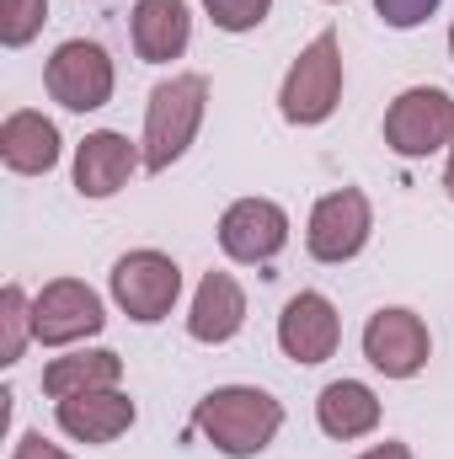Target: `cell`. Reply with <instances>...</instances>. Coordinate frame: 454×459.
Segmentation results:
<instances>
[{"label":"cell","mask_w":454,"mask_h":459,"mask_svg":"<svg viewBox=\"0 0 454 459\" xmlns=\"http://www.w3.org/2000/svg\"><path fill=\"white\" fill-rule=\"evenodd\" d=\"M193 428L230 459H257L284 428V406L257 385H220L193 406Z\"/></svg>","instance_id":"1"},{"label":"cell","mask_w":454,"mask_h":459,"mask_svg":"<svg viewBox=\"0 0 454 459\" xmlns=\"http://www.w3.org/2000/svg\"><path fill=\"white\" fill-rule=\"evenodd\" d=\"M209 108V75L188 70V75H171L150 91V108H144V171H166L171 160L188 155V144L198 139V123Z\"/></svg>","instance_id":"2"},{"label":"cell","mask_w":454,"mask_h":459,"mask_svg":"<svg viewBox=\"0 0 454 459\" xmlns=\"http://www.w3.org/2000/svg\"><path fill=\"white\" fill-rule=\"evenodd\" d=\"M337 102H342V43H337V32L327 27L289 65L284 91H278V113L289 123H300V128H316V123H327L337 113Z\"/></svg>","instance_id":"3"},{"label":"cell","mask_w":454,"mask_h":459,"mask_svg":"<svg viewBox=\"0 0 454 459\" xmlns=\"http://www.w3.org/2000/svg\"><path fill=\"white\" fill-rule=\"evenodd\" d=\"M113 81H118L113 59H108V48L92 43V38L59 43L54 59L43 65V86H48V97H54L65 113H97V108H108V102H113Z\"/></svg>","instance_id":"4"},{"label":"cell","mask_w":454,"mask_h":459,"mask_svg":"<svg viewBox=\"0 0 454 459\" xmlns=\"http://www.w3.org/2000/svg\"><path fill=\"white\" fill-rule=\"evenodd\" d=\"M108 283H113V299L128 321L155 326V321L171 316V305H177V294H182V267H177L166 251H150V246H144V251L118 256Z\"/></svg>","instance_id":"5"},{"label":"cell","mask_w":454,"mask_h":459,"mask_svg":"<svg viewBox=\"0 0 454 459\" xmlns=\"http://www.w3.org/2000/svg\"><path fill=\"white\" fill-rule=\"evenodd\" d=\"M385 144L401 160H423L454 144V97L444 86H412L385 113Z\"/></svg>","instance_id":"6"},{"label":"cell","mask_w":454,"mask_h":459,"mask_svg":"<svg viewBox=\"0 0 454 459\" xmlns=\"http://www.w3.org/2000/svg\"><path fill=\"white\" fill-rule=\"evenodd\" d=\"M102 326H108V310L97 289H86L81 278H54L32 299V342L43 347H70L81 337H97Z\"/></svg>","instance_id":"7"},{"label":"cell","mask_w":454,"mask_h":459,"mask_svg":"<svg viewBox=\"0 0 454 459\" xmlns=\"http://www.w3.org/2000/svg\"><path fill=\"white\" fill-rule=\"evenodd\" d=\"M428 326H423V316L417 310H406V305H385V310H374L369 316V326H363V358L385 374V379H412V374H423L428 368Z\"/></svg>","instance_id":"8"},{"label":"cell","mask_w":454,"mask_h":459,"mask_svg":"<svg viewBox=\"0 0 454 459\" xmlns=\"http://www.w3.org/2000/svg\"><path fill=\"white\" fill-rule=\"evenodd\" d=\"M369 230H374V209L358 187H337L327 193L316 209H310V230H305V246L316 262H353L363 246H369Z\"/></svg>","instance_id":"9"},{"label":"cell","mask_w":454,"mask_h":459,"mask_svg":"<svg viewBox=\"0 0 454 459\" xmlns=\"http://www.w3.org/2000/svg\"><path fill=\"white\" fill-rule=\"evenodd\" d=\"M284 246H289V214L273 198H235L220 214V251L230 262L267 267Z\"/></svg>","instance_id":"10"},{"label":"cell","mask_w":454,"mask_h":459,"mask_svg":"<svg viewBox=\"0 0 454 459\" xmlns=\"http://www.w3.org/2000/svg\"><path fill=\"white\" fill-rule=\"evenodd\" d=\"M342 342V316L337 305L316 289H300L284 316H278V347L294 358V363H327Z\"/></svg>","instance_id":"11"},{"label":"cell","mask_w":454,"mask_h":459,"mask_svg":"<svg viewBox=\"0 0 454 459\" xmlns=\"http://www.w3.org/2000/svg\"><path fill=\"white\" fill-rule=\"evenodd\" d=\"M144 166V150H134L128 134H113V128H97L81 139L75 150V193L81 198H113L128 187V177Z\"/></svg>","instance_id":"12"},{"label":"cell","mask_w":454,"mask_h":459,"mask_svg":"<svg viewBox=\"0 0 454 459\" xmlns=\"http://www.w3.org/2000/svg\"><path fill=\"white\" fill-rule=\"evenodd\" d=\"M54 422L75 444H113L134 428V401L123 390H86V395L54 401Z\"/></svg>","instance_id":"13"},{"label":"cell","mask_w":454,"mask_h":459,"mask_svg":"<svg viewBox=\"0 0 454 459\" xmlns=\"http://www.w3.org/2000/svg\"><path fill=\"white\" fill-rule=\"evenodd\" d=\"M128 32H134V54H139L144 65H171V59H182V54H188V38H193L188 0H134Z\"/></svg>","instance_id":"14"},{"label":"cell","mask_w":454,"mask_h":459,"mask_svg":"<svg viewBox=\"0 0 454 459\" xmlns=\"http://www.w3.org/2000/svg\"><path fill=\"white\" fill-rule=\"evenodd\" d=\"M240 326H246V289L230 273H204V283L193 294V310H188V337L220 347Z\"/></svg>","instance_id":"15"},{"label":"cell","mask_w":454,"mask_h":459,"mask_svg":"<svg viewBox=\"0 0 454 459\" xmlns=\"http://www.w3.org/2000/svg\"><path fill=\"white\" fill-rule=\"evenodd\" d=\"M0 160L16 177H48L59 166V128L32 108L11 113L0 123Z\"/></svg>","instance_id":"16"},{"label":"cell","mask_w":454,"mask_h":459,"mask_svg":"<svg viewBox=\"0 0 454 459\" xmlns=\"http://www.w3.org/2000/svg\"><path fill=\"white\" fill-rule=\"evenodd\" d=\"M316 422H321L327 438L353 444V438H363V433L380 428V401H374V390L358 385V379H332V385L316 395Z\"/></svg>","instance_id":"17"},{"label":"cell","mask_w":454,"mask_h":459,"mask_svg":"<svg viewBox=\"0 0 454 459\" xmlns=\"http://www.w3.org/2000/svg\"><path fill=\"white\" fill-rule=\"evenodd\" d=\"M118 379H123V358L113 347H92V352L54 358L43 368V395L70 401V395H86V390H118Z\"/></svg>","instance_id":"18"},{"label":"cell","mask_w":454,"mask_h":459,"mask_svg":"<svg viewBox=\"0 0 454 459\" xmlns=\"http://www.w3.org/2000/svg\"><path fill=\"white\" fill-rule=\"evenodd\" d=\"M27 342H32V299L22 294V283H5V294H0V363H22Z\"/></svg>","instance_id":"19"},{"label":"cell","mask_w":454,"mask_h":459,"mask_svg":"<svg viewBox=\"0 0 454 459\" xmlns=\"http://www.w3.org/2000/svg\"><path fill=\"white\" fill-rule=\"evenodd\" d=\"M48 22V0H0V43L27 48Z\"/></svg>","instance_id":"20"},{"label":"cell","mask_w":454,"mask_h":459,"mask_svg":"<svg viewBox=\"0 0 454 459\" xmlns=\"http://www.w3.org/2000/svg\"><path fill=\"white\" fill-rule=\"evenodd\" d=\"M204 11L214 16V27H220V32H251V27H262V22H267L273 0H204Z\"/></svg>","instance_id":"21"},{"label":"cell","mask_w":454,"mask_h":459,"mask_svg":"<svg viewBox=\"0 0 454 459\" xmlns=\"http://www.w3.org/2000/svg\"><path fill=\"white\" fill-rule=\"evenodd\" d=\"M439 5H444V0H374V11H380L385 27H417V22H428Z\"/></svg>","instance_id":"22"},{"label":"cell","mask_w":454,"mask_h":459,"mask_svg":"<svg viewBox=\"0 0 454 459\" xmlns=\"http://www.w3.org/2000/svg\"><path fill=\"white\" fill-rule=\"evenodd\" d=\"M11 459H70L59 444H48L43 433H22L16 438V449H11Z\"/></svg>","instance_id":"23"},{"label":"cell","mask_w":454,"mask_h":459,"mask_svg":"<svg viewBox=\"0 0 454 459\" xmlns=\"http://www.w3.org/2000/svg\"><path fill=\"white\" fill-rule=\"evenodd\" d=\"M358 459H412V449H406V444H390V438H385V444H374L369 455H358Z\"/></svg>","instance_id":"24"},{"label":"cell","mask_w":454,"mask_h":459,"mask_svg":"<svg viewBox=\"0 0 454 459\" xmlns=\"http://www.w3.org/2000/svg\"><path fill=\"white\" fill-rule=\"evenodd\" d=\"M444 193L454 198V144H450V166H444Z\"/></svg>","instance_id":"25"},{"label":"cell","mask_w":454,"mask_h":459,"mask_svg":"<svg viewBox=\"0 0 454 459\" xmlns=\"http://www.w3.org/2000/svg\"><path fill=\"white\" fill-rule=\"evenodd\" d=\"M450 54H454V27H450Z\"/></svg>","instance_id":"26"}]
</instances>
